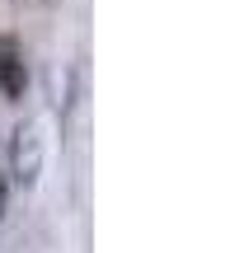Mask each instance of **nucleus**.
I'll list each match as a JSON object with an SVG mask.
<instances>
[{
	"instance_id": "f257e3e1",
	"label": "nucleus",
	"mask_w": 249,
	"mask_h": 253,
	"mask_svg": "<svg viewBox=\"0 0 249 253\" xmlns=\"http://www.w3.org/2000/svg\"><path fill=\"white\" fill-rule=\"evenodd\" d=\"M14 173L24 188L38 178V136L33 131H19V141H14Z\"/></svg>"
},
{
	"instance_id": "f03ea898",
	"label": "nucleus",
	"mask_w": 249,
	"mask_h": 253,
	"mask_svg": "<svg viewBox=\"0 0 249 253\" xmlns=\"http://www.w3.org/2000/svg\"><path fill=\"white\" fill-rule=\"evenodd\" d=\"M0 89H5L9 99L24 94V61H19L9 47H0Z\"/></svg>"
},
{
	"instance_id": "7ed1b4c3",
	"label": "nucleus",
	"mask_w": 249,
	"mask_h": 253,
	"mask_svg": "<svg viewBox=\"0 0 249 253\" xmlns=\"http://www.w3.org/2000/svg\"><path fill=\"white\" fill-rule=\"evenodd\" d=\"M0 216H5V178H0Z\"/></svg>"
}]
</instances>
